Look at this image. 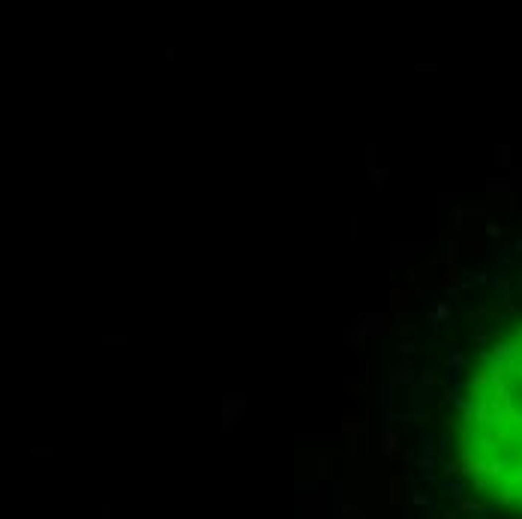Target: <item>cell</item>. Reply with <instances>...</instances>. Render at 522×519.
<instances>
[{"mask_svg":"<svg viewBox=\"0 0 522 519\" xmlns=\"http://www.w3.org/2000/svg\"><path fill=\"white\" fill-rule=\"evenodd\" d=\"M468 450L483 486L522 510V327L483 354L468 414Z\"/></svg>","mask_w":522,"mask_h":519,"instance_id":"1","label":"cell"}]
</instances>
